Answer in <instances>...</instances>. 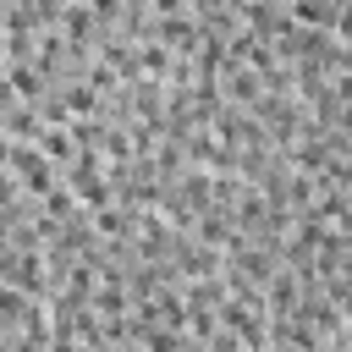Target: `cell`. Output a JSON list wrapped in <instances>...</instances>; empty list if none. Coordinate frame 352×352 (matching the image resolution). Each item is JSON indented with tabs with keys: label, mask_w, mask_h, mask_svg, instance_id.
Listing matches in <instances>:
<instances>
[{
	"label": "cell",
	"mask_w": 352,
	"mask_h": 352,
	"mask_svg": "<svg viewBox=\"0 0 352 352\" xmlns=\"http://www.w3.org/2000/svg\"><path fill=\"white\" fill-rule=\"evenodd\" d=\"M6 165H16V170H22V187H28V192H50V187H55L50 160H44V154H33V148H6Z\"/></svg>",
	"instance_id": "obj_1"
},
{
	"label": "cell",
	"mask_w": 352,
	"mask_h": 352,
	"mask_svg": "<svg viewBox=\"0 0 352 352\" xmlns=\"http://www.w3.org/2000/svg\"><path fill=\"white\" fill-rule=\"evenodd\" d=\"M66 182H72V192H77V198H88V204H104V198H110V187L99 182V160H94V154L72 160V176H66Z\"/></svg>",
	"instance_id": "obj_2"
},
{
	"label": "cell",
	"mask_w": 352,
	"mask_h": 352,
	"mask_svg": "<svg viewBox=\"0 0 352 352\" xmlns=\"http://www.w3.org/2000/svg\"><path fill=\"white\" fill-rule=\"evenodd\" d=\"M44 160H72V132H38Z\"/></svg>",
	"instance_id": "obj_3"
},
{
	"label": "cell",
	"mask_w": 352,
	"mask_h": 352,
	"mask_svg": "<svg viewBox=\"0 0 352 352\" xmlns=\"http://www.w3.org/2000/svg\"><path fill=\"white\" fill-rule=\"evenodd\" d=\"M88 28H94V16H88L82 6H72V11H66V33H72V38H82Z\"/></svg>",
	"instance_id": "obj_4"
},
{
	"label": "cell",
	"mask_w": 352,
	"mask_h": 352,
	"mask_svg": "<svg viewBox=\"0 0 352 352\" xmlns=\"http://www.w3.org/2000/svg\"><path fill=\"white\" fill-rule=\"evenodd\" d=\"M44 198H50V214H72V192H55V187H50Z\"/></svg>",
	"instance_id": "obj_5"
},
{
	"label": "cell",
	"mask_w": 352,
	"mask_h": 352,
	"mask_svg": "<svg viewBox=\"0 0 352 352\" xmlns=\"http://www.w3.org/2000/svg\"><path fill=\"white\" fill-rule=\"evenodd\" d=\"M154 6H160V11H182V0H154Z\"/></svg>",
	"instance_id": "obj_6"
}]
</instances>
